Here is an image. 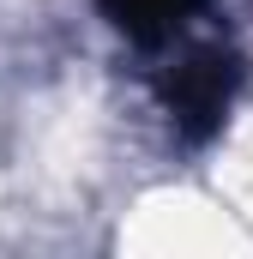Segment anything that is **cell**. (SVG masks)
<instances>
[{
  "mask_svg": "<svg viewBox=\"0 0 253 259\" xmlns=\"http://www.w3.org/2000/svg\"><path fill=\"white\" fill-rule=\"evenodd\" d=\"M235 78H241L235 55H223V49H199V55H187V61L169 72L163 97H169L175 121L199 139V133H211L217 121H223V109H229V97H235Z\"/></svg>",
  "mask_w": 253,
  "mask_h": 259,
  "instance_id": "cell-1",
  "label": "cell"
},
{
  "mask_svg": "<svg viewBox=\"0 0 253 259\" xmlns=\"http://www.w3.org/2000/svg\"><path fill=\"white\" fill-rule=\"evenodd\" d=\"M97 6H103V18L115 30H126L133 42H169L193 18L199 0H97Z\"/></svg>",
  "mask_w": 253,
  "mask_h": 259,
  "instance_id": "cell-2",
  "label": "cell"
}]
</instances>
